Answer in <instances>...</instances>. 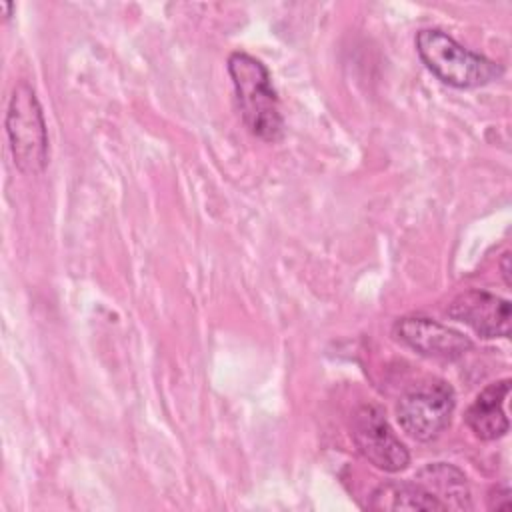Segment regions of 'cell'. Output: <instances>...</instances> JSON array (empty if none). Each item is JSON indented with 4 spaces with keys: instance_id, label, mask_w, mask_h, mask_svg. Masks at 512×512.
<instances>
[{
    "instance_id": "8",
    "label": "cell",
    "mask_w": 512,
    "mask_h": 512,
    "mask_svg": "<svg viewBox=\"0 0 512 512\" xmlns=\"http://www.w3.org/2000/svg\"><path fill=\"white\" fill-rule=\"evenodd\" d=\"M510 390V380H498L488 384L468 406L464 420L468 428L480 440H496L508 432V418L504 412V400Z\"/></svg>"
},
{
    "instance_id": "1",
    "label": "cell",
    "mask_w": 512,
    "mask_h": 512,
    "mask_svg": "<svg viewBox=\"0 0 512 512\" xmlns=\"http://www.w3.org/2000/svg\"><path fill=\"white\" fill-rule=\"evenodd\" d=\"M228 74L246 128L264 142H278L284 136V118L268 68L252 54L236 50L228 56Z\"/></svg>"
},
{
    "instance_id": "11",
    "label": "cell",
    "mask_w": 512,
    "mask_h": 512,
    "mask_svg": "<svg viewBox=\"0 0 512 512\" xmlns=\"http://www.w3.org/2000/svg\"><path fill=\"white\" fill-rule=\"evenodd\" d=\"M510 506H512L510 488L506 484L492 488V492L488 496V508L490 510H510Z\"/></svg>"
},
{
    "instance_id": "10",
    "label": "cell",
    "mask_w": 512,
    "mask_h": 512,
    "mask_svg": "<svg viewBox=\"0 0 512 512\" xmlns=\"http://www.w3.org/2000/svg\"><path fill=\"white\" fill-rule=\"evenodd\" d=\"M370 510H446V506L420 482H384L372 494L368 502Z\"/></svg>"
},
{
    "instance_id": "12",
    "label": "cell",
    "mask_w": 512,
    "mask_h": 512,
    "mask_svg": "<svg viewBox=\"0 0 512 512\" xmlns=\"http://www.w3.org/2000/svg\"><path fill=\"white\" fill-rule=\"evenodd\" d=\"M500 270H502V278H504V284L510 286V252H504L502 254V260H500Z\"/></svg>"
},
{
    "instance_id": "9",
    "label": "cell",
    "mask_w": 512,
    "mask_h": 512,
    "mask_svg": "<svg viewBox=\"0 0 512 512\" xmlns=\"http://www.w3.org/2000/svg\"><path fill=\"white\" fill-rule=\"evenodd\" d=\"M414 480L430 490L446 510H472L468 480L456 466L446 462L426 464L416 472Z\"/></svg>"
},
{
    "instance_id": "4",
    "label": "cell",
    "mask_w": 512,
    "mask_h": 512,
    "mask_svg": "<svg viewBox=\"0 0 512 512\" xmlns=\"http://www.w3.org/2000/svg\"><path fill=\"white\" fill-rule=\"evenodd\" d=\"M454 408V388L446 380L432 378L416 384L398 400L396 418L410 438L430 442L448 428Z\"/></svg>"
},
{
    "instance_id": "7",
    "label": "cell",
    "mask_w": 512,
    "mask_h": 512,
    "mask_svg": "<svg viewBox=\"0 0 512 512\" xmlns=\"http://www.w3.org/2000/svg\"><path fill=\"white\" fill-rule=\"evenodd\" d=\"M448 318L466 324L480 338L510 336V302L486 290H464L446 308Z\"/></svg>"
},
{
    "instance_id": "5",
    "label": "cell",
    "mask_w": 512,
    "mask_h": 512,
    "mask_svg": "<svg viewBox=\"0 0 512 512\" xmlns=\"http://www.w3.org/2000/svg\"><path fill=\"white\" fill-rule=\"evenodd\" d=\"M352 440L364 460L384 472H400L410 464V452L394 434L380 406L364 404L352 416Z\"/></svg>"
},
{
    "instance_id": "3",
    "label": "cell",
    "mask_w": 512,
    "mask_h": 512,
    "mask_svg": "<svg viewBox=\"0 0 512 512\" xmlns=\"http://www.w3.org/2000/svg\"><path fill=\"white\" fill-rule=\"evenodd\" d=\"M6 136L14 164L28 176L42 174L48 164V128L34 88L18 82L6 108Z\"/></svg>"
},
{
    "instance_id": "2",
    "label": "cell",
    "mask_w": 512,
    "mask_h": 512,
    "mask_svg": "<svg viewBox=\"0 0 512 512\" xmlns=\"http://www.w3.org/2000/svg\"><path fill=\"white\" fill-rule=\"evenodd\" d=\"M416 52L440 82L454 88H480L504 74L502 64L464 48L438 28H424L416 34Z\"/></svg>"
},
{
    "instance_id": "6",
    "label": "cell",
    "mask_w": 512,
    "mask_h": 512,
    "mask_svg": "<svg viewBox=\"0 0 512 512\" xmlns=\"http://www.w3.org/2000/svg\"><path fill=\"white\" fill-rule=\"evenodd\" d=\"M392 334L416 354L434 360H458L472 348L468 336L424 316L398 318Z\"/></svg>"
}]
</instances>
